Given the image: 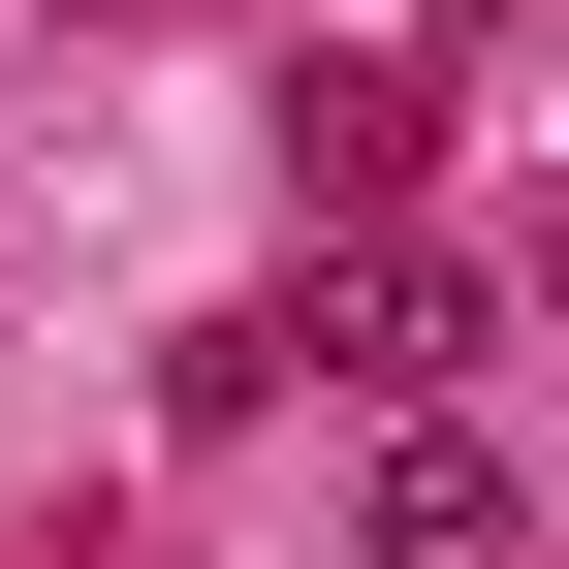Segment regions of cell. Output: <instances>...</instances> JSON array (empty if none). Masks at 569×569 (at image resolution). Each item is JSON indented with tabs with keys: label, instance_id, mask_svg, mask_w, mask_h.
Masks as SVG:
<instances>
[{
	"label": "cell",
	"instance_id": "2",
	"mask_svg": "<svg viewBox=\"0 0 569 569\" xmlns=\"http://www.w3.org/2000/svg\"><path fill=\"white\" fill-rule=\"evenodd\" d=\"M411 159H443V63H284V190H317V222H411Z\"/></svg>",
	"mask_w": 569,
	"mask_h": 569
},
{
	"label": "cell",
	"instance_id": "3",
	"mask_svg": "<svg viewBox=\"0 0 569 569\" xmlns=\"http://www.w3.org/2000/svg\"><path fill=\"white\" fill-rule=\"evenodd\" d=\"M538 507H507V443L475 411H380V475H348V569H507Z\"/></svg>",
	"mask_w": 569,
	"mask_h": 569
},
{
	"label": "cell",
	"instance_id": "1",
	"mask_svg": "<svg viewBox=\"0 0 569 569\" xmlns=\"http://www.w3.org/2000/svg\"><path fill=\"white\" fill-rule=\"evenodd\" d=\"M475 348H507V284H475V253L317 222V284H284V317H222V348H190V411H284V380H348V411H443Z\"/></svg>",
	"mask_w": 569,
	"mask_h": 569
}]
</instances>
